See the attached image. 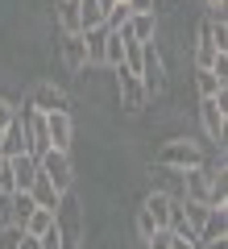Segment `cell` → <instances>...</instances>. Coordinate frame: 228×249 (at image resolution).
Returning a JSON list of instances; mask_svg holds the SVG:
<instances>
[{"mask_svg": "<svg viewBox=\"0 0 228 249\" xmlns=\"http://www.w3.org/2000/svg\"><path fill=\"white\" fill-rule=\"evenodd\" d=\"M0 170H4V158H0Z\"/></svg>", "mask_w": 228, "mask_h": 249, "instance_id": "836d02e7", "label": "cell"}, {"mask_svg": "<svg viewBox=\"0 0 228 249\" xmlns=\"http://www.w3.org/2000/svg\"><path fill=\"white\" fill-rule=\"evenodd\" d=\"M137 79H141V88H145L149 100L166 91V62H162V54H158V46H154V42H141V67H137Z\"/></svg>", "mask_w": 228, "mask_h": 249, "instance_id": "3957f363", "label": "cell"}, {"mask_svg": "<svg viewBox=\"0 0 228 249\" xmlns=\"http://www.w3.org/2000/svg\"><path fill=\"white\" fill-rule=\"evenodd\" d=\"M17 154H29V145H25V129H21V121H13L9 129H4V137H0V158L9 162V158H17Z\"/></svg>", "mask_w": 228, "mask_h": 249, "instance_id": "2e32d148", "label": "cell"}, {"mask_svg": "<svg viewBox=\"0 0 228 249\" xmlns=\"http://www.w3.org/2000/svg\"><path fill=\"white\" fill-rule=\"evenodd\" d=\"M175 199H178V196H170V191H162V187H158V191H149V199H145V208H141V212H149V220L158 224V229H166Z\"/></svg>", "mask_w": 228, "mask_h": 249, "instance_id": "4fadbf2b", "label": "cell"}, {"mask_svg": "<svg viewBox=\"0 0 228 249\" xmlns=\"http://www.w3.org/2000/svg\"><path fill=\"white\" fill-rule=\"evenodd\" d=\"M29 196H34V204H37V208H46V212H54V208H58V199H62L58 191H54V183H50V178H42V175L34 178Z\"/></svg>", "mask_w": 228, "mask_h": 249, "instance_id": "ac0fdd59", "label": "cell"}, {"mask_svg": "<svg viewBox=\"0 0 228 249\" xmlns=\"http://www.w3.org/2000/svg\"><path fill=\"white\" fill-rule=\"evenodd\" d=\"M133 13H154V0H124Z\"/></svg>", "mask_w": 228, "mask_h": 249, "instance_id": "f546056e", "label": "cell"}, {"mask_svg": "<svg viewBox=\"0 0 228 249\" xmlns=\"http://www.w3.org/2000/svg\"><path fill=\"white\" fill-rule=\"evenodd\" d=\"M4 224H13V196L0 191V229H4Z\"/></svg>", "mask_w": 228, "mask_h": 249, "instance_id": "484cf974", "label": "cell"}, {"mask_svg": "<svg viewBox=\"0 0 228 249\" xmlns=\"http://www.w3.org/2000/svg\"><path fill=\"white\" fill-rule=\"evenodd\" d=\"M158 166L162 170H195V166H203V150L195 142H187V137H170L166 145L158 150Z\"/></svg>", "mask_w": 228, "mask_h": 249, "instance_id": "7a4b0ae2", "label": "cell"}, {"mask_svg": "<svg viewBox=\"0 0 228 249\" xmlns=\"http://www.w3.org/2000/svg\"><path fill=\"white\" fill-rule=\"evenodd\" d=\"M21 237H25V229H21V224H4V229H0V249H17Z\"/></svg>", "mask_w": 228, "mask_h": 249, "instance_id": "cb8c5ba5", "label": "cell"}, {"mask_svg": "<svg viewBox=\"0 0 228 249\" xmlns=\"http://www.w3.org/2000/svg\"><path fill=\"white\" fill-rule=\"evenodd\" d=\"M211 4V13H224V0H208Z\"/></svg>", "mask_w": 228, "mask_h": 249, "instance_id": "1f68e13d", "label": "cell"}, {"mask_svg": "<svg viewBox=\"0 0 228 249\" xmlns=\"http://www.w3.org/2000/svg\"><path fill=\"white\" fill-rule=\"evenodd\" d=\"M9 175H13V187L17 191H29L37 178V158L34 154H17V158H9Z\"/></svg>", "mask_w": 228, "mask_h": 249, "instance_id": "7c38bea8", "label": "cell"}, {"mask_svg": "<svg viewBox=\"0 0 228 249\" xmlns=\"http://www.w3.org/2000/svg\"><path fill=\"white\" fill-rule=\"evenodd\" d=\"M228 232V208H208V216H203L199 232H195V245H211V241H224Z\"/></svg>", "mask_w": 228, "mask_h": 249, "instance_id": "30bf717a", "label": "cell"}, {"mask_svg": "<svg viewBox=\"0 0 228 249\" xmlns=\"http://www.w3.org/2000/svg\"><path fill=\"white\" fill-rule=\"evenodd\" d=\"M104 42H108V29H104V25L83 29V50H88V62H91V67H104Z\"/></svg>", "mask_w": 228, "mask_h": 249, "instance_id": "e0dca14e", "label": "cell"}, {"mask_svg": "<svg viewBox=\"0 0 228 249\" xmlns=\"http://www.w3.org/2000/svg\"><path fill=\"white\" fill-rule=\"evenodd\" d=\"M195 83H199V100H216L220 91H228V83H220L211 71H199V67H195Z\"/></svg>", "mask_w": 228, "mask_h": 249, "instance_id": "ffe728a7", "label": "cell"}, {"mask_svg": "<svg viewBox=\"0 0 228 249\" xmlns=\"http://www.w3.org/2000/svg\"><path fill=\"white\" fill-rule=\"evenodd\" d=\"M170 249H199V245H195V237H175L170 232Z\"/></svg>", "mask_w": 228, "mask_h": 249, "instance_id": "f1b7e54d", "label": "cell"}, {"mask_svg": "<svg viewBox=\"0 0 228 249\" xmlns=\"http://www.w3.org/2000/svg\"><path fill=\"white\" fill-rule=\"evenodd\" d=\"M54 17H58V29H62V34H83L79 0H54Z\"/></svg>", "mask_w": 228, "mask_h": 249, "instance_id": "9a60e30c", "label": "cell"}, {"mask_svg": "<svg viewBox=\"0 0 228 249\" xmlns=\"http://www.w3.org/2000/svg\"><path fill=\"white\" fill-rule=\"evenodd\" d=\"M154 232H158V224L149 220V212H137V237H141V241H149Z\"/></svg>", "mask_w": 228, "mask_h": 249, "instance_id": "d4e9b609", "label": "cell"}, {"mask_svg": "<svg viewBox=\"0 0 228 249\" xmlns=\"http://www.w3.org/2000/svg\"><path fill=\"white\" fill-rule=\"evenodd\" d=\"M50 229H54V212H46V208H34V216L25 220V237H46Z\"/></svg>", "mask_w": 228, "mask_h": 249, "instance_id": "d6986e66", "label": "cell"}, {"mask_svg": "<svg viewBox=\"0 0 228 249\" xmlns=\"http://www.w3.org/2000/svg\"><path fill=\"white\" fill-rule=\"evenodd\" d=\"M13 121H17V108H13L9 100H0V129H9Z\"/></svg>", "mask_w": 228, "mask_h": 249, "instance_id": "83f0119b", "label": "cell"}, {"mask_svg": "<svg viewBox=\"0 0 228 249\" xmlns=\"http://www.w3.org/2000/svg\"><path fill=\"white\" fill-rule=\"evenodd\" d=\"M37 175L50 178L58 196H62V191H70V175H75V166H70V154H62V150H46L42 158H37Z\"/></svg>", "mask_w": 228, "mask_h": 249, "instance_id": "277c9868", "label": "cell"}, {"mask_svg": "<svg viewBox=\"0 0 228 249\" xmlns=\"http://www.w3.org/2000/svg\"><path fill=\"white\" fill-rule=\"evenodd\" d=\"M145 245H149V249H170V229H158L154 237L145 241Z\"/></svg>", "mask_w": 228, "mask_h": 249, "instance_id": "4316f807", "label": "cell"}, {"mask_svg": "<svg viewBox=\"0 0 228 249\" xmlns=\"http://www.w3.org/2000/svg\"><path fill=\"white\" fill-rule=\"evenodd\" d=\"M17 121H21V129H25V145H29V154H34V158H42V154L50 150L46 116H42V112H34L29 104H21V108H17Z\"/></svg>", "mask_w": 228, "mask_h": 249, "instance_id": "5b68a950", "label": "cell"}, {"mask_svg": "<svg viewBox=\"0 0 228 249\" xmlns=\"http://www.w3.org/2000/svg\"><path fill=\"white\" fill-rule=\"evenodd\" d=\"M54 232H58L62 249H79L83 245V208L70 191H62L58 208H54Z\"/></svg>", "mask_w": 228, "mask_h": 249, "instance_id": "6da1fadb", "label": "cell"}, {"mask_svg": "<svg viewBox=\"0 0 228 249\" xmlns=\"http://www.w3.org/2000/svg\"><path fill=\"white\" fill-rule=\"evenodd\" d=\"M116 34L129 37V42H154V34H158V17H154V13H133Z\"/></svg>", "mask_w": 228, "mask_h": 249, "instance_id": "8fae6325", "label": "cell"}, {"mask_svg": "<svg viewBox=\"0 0 228 249\" xmlns=\"http://www.w3.org/2000/svg\"><path fill=\"white\" fill-rule=\"evenodd\" d=\"M203 249H228V245H224V241H211V245H203Z\"/></svg>", "mask_w": 228, "mask_h": 249, "instance_id": "d6a6232c", "label": "cell"}, {"mask_svg": "<svg viewBox=\"0 0 228 249\" xmlns=\"http://www.w3.org/2000/svg\"><path fill=\"white\" fill-rule=\"evenodd\" d=\"M46 133H50V150L70 154V137H75V121H70V112H50V116H46Z\"/></svg>", "mask_w": 228, "mask_h": 249, "instance_id": "9c48e42d", "label": "cell"}, {"mask_svg": "<svg viewBox=\"0 0 228 249\" xmlns=\"http://www.w3.org/2000/svg\"><path fill=\"white\" fill-rule=\"evenodd\" d=\"M17 249H42V245H37V237H21V245Z\"/></svg>", "mask_w": 228, "mask_h": 249, "instance_id": "4dcf8cb0", "label": "cell"}, {"mask_svg": "<svg viewBox=\"0 0 228 249\" xmlns=\"http://www.w3.org/2000/svg\"><path fill=\"white\" fill-rule=\"evenodd\" d=\"M29 108L34 112H42V116H50V112H67V91L62 88H54V83H37L34 88V96H29Z\"/></svg>", "mask_w": 228, "mask_h": 249, "instance_id": "52a82bcc", "label": "cell"}, {"mask_svg": "<svg viewBox=\"0 0 228 249\" xmlns=\"http://www.w3.org/2000/svg\"><path fill=\"white\" fill-rule=\"evenodd\" d=\"M116 83H121V108L129 116H137L141 108L149 104V96H145V88H141V79L137 75H129L124 67H116Z\"/></svg>", "mask_w": 228, "mask_h": 249, "instance_id": "8992f818", "label": "cell"}, {"mask_svg": "<svg viewBox=\"0 0 228 249\" xmlns=\"http://www.w3.org/2000/svg\"><path fill=\"white\" fill-rule=\"evenodd\" d=\"M34 196H29V191H13V224H21V229H25V220L29 216H34Z\"/></svg>", "mask_w": 228, "mask_h": 249, "instance_id": "44dd1931", "label": "cell"}, {"mask_svg": "<svg viewBox=\"0 0 228 249\" xmlns=\"http://www.w3.org/2000/svg\"><path fill=\"white\" fill-rule=\"evenodd\" d=\"M79 21H83V29L104 25V9H100V0H79Z\"/></svg>", "mask_w": 228, "mask_h": 249, "instance_id": "7402d4cb", "label": "cell"}, {"mask_svg": "<svg viewBox=\"0 0 228 249\" xmlns=\"http://www.w3.org/2000/svg\"><path fill=\"white\" fill-rule=\"evenodd\" d=\"M58 50H62V62H67L70 71H83V67H88V50H83V34H62Z\"/></svg>", "mask_w": 228, "mask_h": 249, "instance_id": "5bb4252c", "label": "cell"}, {"mask_svg": "<svg viewBox=\"0 0 228 249\" xmlns=\"http://www.w3.org/2000/svg\"><path fill=\"white\" fill-rule=\"evenodd\" d=\"M104 67H124V42L116 34H108V42H104Z\"/></svg>", "mask_w": 228, "mask_h": 249, "instance_id": "603a6c76", "label": "cell"}, {"mask_svg": "<svg viewBox=\"0 0 228 249\" xmlns=\"http://www.w3.org/2000/svg\"><path fill=\"white\" fill-rule=\"evenodd\" d=\"M199 121H203V133H208V142L224 145V124H228V112L220 108V100H199Z\"/></svg>", "mask_w": 228, "mask_h": 249, "instance_id": "ba28073f", "label": "cell"}]
</instances>
